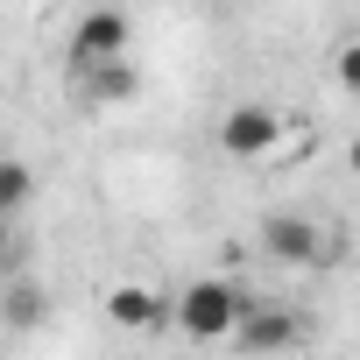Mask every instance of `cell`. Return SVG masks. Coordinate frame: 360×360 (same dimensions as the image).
I'll return each instance as SVG.
<instances>
[{"label":"cell","mask_w":360,"mask_h":360,"mask_svg":"<svg viewBox=\"0 0 360 360\" xmlns=\"http://www.w3.org/2000/svg\"><path fill=\"white\" fill-rule=\"evenodd\" d=\"M78 85H85V99H92V106H127V99L141 92V78H134V64H127V57L78 71Z\"/></svg>","instance_id":"cell-8"},{"label":"cell","mask_w":360,"mask_h":360,"mask_svg":"<svg viewBox=\"0 0 360 360\" xmlns=\"http://www.w3.org/2000/svg\"><path fill=\"white\" fill-rule=\"evenodd\" d=\"M0 219H8V212H0Z\"/></svg>","instance_id":"cell-13"},{"label":"cell","mask_w":360,"mask_h":360,"mask_svg":"<svg viewBox=\"0 0 360 360\" xmlns=\"http://www.w3.org/2000/svg\"><path fill=\"white\" fill-rule=\"evenodd\" d=\"M332 78H339L346 99H360V36H346V43L332 50Z\"/></svg>","instance_id":"cell-10"},{"label":"cell","mask_w":360,"mask_h":360,"mask_svg":"<svg viewBox=\"0 0 360 360\" xmlns=\"http://www.w3.org/2000/svg\"><path fill=\"white\" fill-rule=\"evenodd\" d=\"M262 255L283 262V269H325L332 262V233L304 212H269L262 219Z\"/></svg>","instance_id":"cell-3"},{"label":"cell","mask_w":360,"mask_h":360,"mask_svg":"<svg viewBox=\"0 0 360 360\" xmlns=\"http://www.w3.org/2000/svg\"><path fill=\"white\" fill-rule=\"evenodd\" d=\"M127 15L120 8H92L85 22H78V36H71V64L78 71H92V64H113V57H127Z\"/></svg>","instance_id":"cell-5"},{"label":"cell","mask_w":360,"mask_h":360,"mask_svg":"<svg viewBox=\"0 0 360 360\" xmlns=\"http://www.w3.org/2000/svg\"><path fill=\"white\" fill-rule=\"evenodd\" d=\"M240 311H248V297L226 276H198V283L176 290V332H184V339H233Z\"/></svg>","instance_id":"cell-1"},{"label":"cell","mask_w":360,"mask_h":360,"mask_svg":"<svg viewBox=\"0 0 360 360\" xmlns=\"http://www.w3.org/2000/svg\"><path fill=\"white\" fill-rule=\"evenodd\" d=\"M0 325H8V332H36V325H50V290H43L36 276H15L8 297H0Z\"/></svg>","instance_id":"cell-7"},{"label":"cell","mask_w":360,"mask_h":360,"mask_svg":"<svg viewBox=\"0 0 360 360\" xmlns=\"http://www.w3.org/2000/svg\"><path fill=\"white\" fill-rule=\"evenodd\" d=\"M106 318L120 332H162V325H176V297H162L155 283H113L106 290Z\"/></svg>","instance_id":"cell-4"},{"label":"cell","mask_w":360,"mask_h":360,"mask_svg":"<svg viewBox=\"0 0 360 360\" xmlns=\"http://www.w3.org/2000/svg\"><path fill=\"white\" fill-rule=\"evenodd\" d=\"M29 198H36V176H29L22 162L0 155V212H15V205H29Z\"/></svg>","instance_id":"cell-9"},{"label":"cell","mask_w":360,"mask_h":360,"mask_svg":"<svg viewBox=\"0 0 360 360\" xmlns=\"http://www.w3.org/2000/svg\"><path fill=\"white\" fill-rule=\"evenodd\" d=\"M297 339H304V325H297V311H283V304H248V311H240V332H233L240 353H290Z\"/></svg>","instance_id":"cell-6"},{"label":"cell","mask_w":360,"mask_h":360,"mask_svg":"<svg viewBox=\"0 0 360 360\" xmlns=\"http://www.w3.org/2000/svg\"><path fill=\"white\" fill-rule=\"evenodd\" d=\"M346 169H353V176H360V134H353V141H346Z\"/></svg>","instance_id":"cell-11"},{"label":"cell","mask_w":360,"mask_h":360,"mask_svg":"<svg viewBox=\"0 0 360 360\" xmlns=\"http://www.w3.org/2000/svg\"><path fill=\"white\" fill-rule=\"evenodd\" d=\"M0 262H8V219H0Z\"/></svg>","instance_id":"cell-12"},{"label":"cell","mask_w":360,"mask_h":360,"mask_svg":"<svg viewBox=\"0 0 360 360\" xmlns=\"http://www.w3.org/2000/svg\"><path fill=\"white\" fill-rule=\"evenodd\" d=\"M219 148H226V162H269V155L283 148V113L262 106V99L226 106V120H219Z\"/></svg>","instance_id":"cell-2"}]
</instances>
